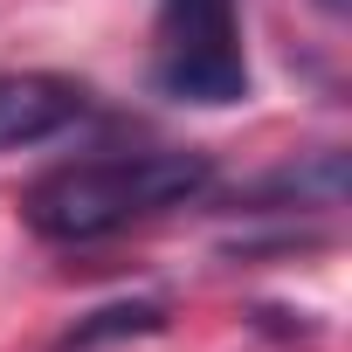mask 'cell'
Returning <instances> with one entry per match:
<instances>
[{"label": "cell", "instance_id": "5b68a950", "mask_svg": "<svg viewBox=\"0 0 352 352\" xmlns=\"http://www.w3.org/2000/svg\"><path fill=\"white\" fill-rule=\"evenodd\" d=\"M318 8H324V14H345V8H352V0H318Z\"/></svg>", "mask_w": 352, "mask_h": 352}, {"label": "cell", "instance_id": "3957f363", "mask_svg": "<svg viewBox=\"0 0 352 352\" xmlns=\"http://www.w3.org/2000/svg\"><path fill=\"white\" fill-rule=\"evenodd\" d=\"M90 111L83 83L49 76V69H0V152L14 145H42L56 131H69Z\"/></svg>", "mask_w": 352, "mask_h": 352}, {"label": "cell", "instance_id": "7a4b0ae2", "mask_svg": "<svg viewBox=\"0 0 352 352\" xmlns=\"http://www.w3.org/2000/svg\"><path fill=\"white\" fill-rule=\"evenodd\" d=\"M152 83L173 104H235V97H249V56H242L235 0H159Z\"/></svg>", "mask_w": 352, "mask_h": 352}, {"label": "cell", "instance_id": "277c9868", "mask_svg": "<svg viewBox=\"0 0 352 352\" xmlns=\"http://www.w3.org/2000/svg\"><path fill=\"white\" fill-rule=\"evenodd\" d=\"M159 324H166V311H159V304H111V311H97L90 324H76V331H69V338H63L56 352H90L97 338H124V331H159Z\"/></svg>", "mask_w": 352, "mask_h": 352}, {"label": "cell", "instance_id": "6da1fadb", "mask_svg": "<svg viewBox=\"0 0 352 352\" xmlns=\"http://www.w3.org/2000/svg\"><path fill=\"white\" fill-rule=\"evenodd\" d=\"M214 159L208 152H118V159H83L56 166L21 194V221L42 242H104L131 221H152L166 208H187L208 194Z\"/></svg>", "mask_w": 352, "mask_h": 352}]
</instances>
